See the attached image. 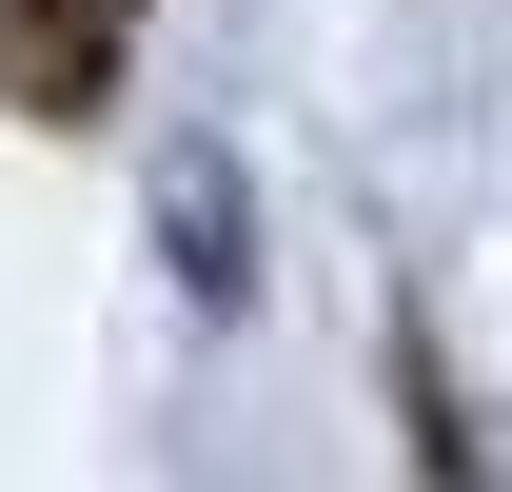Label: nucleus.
I'll return each mask as SVG.
<instances>
[{
	"label": "nucleus",
	"mask_w": 512,
	"mask_h": 492,
	"mask_svg": "<svg viewBox=\"0 0 512 492\" xmlns=\"http://www.w3.org/2000/svg\"><path fill=\"white\" fill-rule=\"evenodd\" d=\"M158 237H178V296H197V315L256 296V217H237V158H217V138L158 158Z\"/></svg>",
	"instance_id": "nucleus-1"
}]
</instances>
